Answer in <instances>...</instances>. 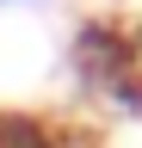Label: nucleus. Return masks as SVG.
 <instances>
[{
  "label": "nucleus",
  "instance_id": "7ed1b4c3",
  "mask_svg": "<svg viewBox=\"0 0 142 148\" xmlns=\"http://www.w3.org/2000/svg\"><path fill=\"white\" fill-rule=\"evenodd\" d=\"M0 148H6V142H0Z\"/></svg>",
  "mask_w": 142,
  "mask_h": 148
},
{
  "label": "nucleus",
  "instance_id": "f257e3e1",
  "mask_svg": "<svg viewBox=\"0 0 142 148\" xmlns=\"http://www.w3.org/2000/svg\"><path fill=\"white\" fill-rule=\"evenodd\" d=\"M68 68H74L80 92L105 99L117 117L142 111V68L130 56V25H117V18H80L74 37H68Z\"/></svg>",
  "mask_w": 142,
  "mask_h": 148
},
{
  "label": "nucleus",
  "instance_id": "f03ea898",
  "mask_svg": "<svg viewBox=\"0 0 142 148\" xmlns=\"http://www.w3.org/2000/svg\"><path fill=\"white\" fill-rule=\"evenodd\" d=\"M130 56H136V68H142V18L130 25Z\"/></svg>",
  "mask_w": 142,
  "mask_h": 148
}]
</instances>
